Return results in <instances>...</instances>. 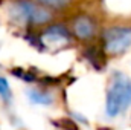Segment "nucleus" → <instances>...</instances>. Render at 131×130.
Instances as JSON below:
<instances>
[{"mask_svg":"<svg viewBox=\"0 0 131 130\" xmlns=\"http://www.w3.org/2000/svg\"><path fill=\"white\" fill-rule=\"evenodd\" d=\"M131 106V80L122 72H116L111 77L110 86L107 89L105 112L108 116L114 118L124 113Z\"/></svg>","mask_w":131,"mask_h":130,"instance_id":"nucleus-1","label":"nucleus"},{"mask_svg":"<svg viewBox=\"0 0 131 130\" xmlns=\"http://www.w3.org/2000/svg\"><path fill=\"white\" fill-rule=\"evenodd\" d=\"M12 15L23 22V23H31V25H46L50 20V12L47 8H44L40 3H34L29 0H18L12 5L11 8Z\"/></svg>","mask_w":131,"mask_h":130,"instance_id":"nucleus-2","label":"nucleus"},{"mask_svg":"<svg viewBox=\"0 0 131 130\" xmlns=\"http://www.w3.org/2000/svg\"><path fill=\"white\" fill-rule=\"evenodd\" d=\"M104 49L110 55H119L131 46V28H110L102 35Z\"/></svg>","mask_w":131,"mask_h":130,"instance_id":"nucleus-3","label":"nucleus"},{"mask_svg":"<svg viewBox=\"0 0 131 130\" xmlns=\"http://www.w3.org/2000/svg\"><path fill=\"white\" fill-rule=\"evenodd\" d=\"M72 34L79 40H90L96 34V23L89 15H78L72 23Z\"/></svg>","mask_w":131,"mask_h":130,"instance_id":"nucleus-4","label":"nucleus"},{"mask_svg":"<svg viewBox=\"0 0 131 130\" xmlns=\"http://www.w3.org/2000/svg\"><path fill=\"white\" fill-rule=\"evenodd\" d=\"M41 38L46 44H61V43L69 41L70 35L63 26H50L44 31Z\"/></svg>","mask_w":131,"mask_h":130,"instance_id":"nucleus-5","label":"nucleus"},{"mask_svg":"<svg viewBox=\"0 0 131 130\" xmlns=\"http://www.w3.org/2000/svg\"><path fill=\"white\" fill-rule=\"evenodd\" d=\"M29 97H31V99H32L34 103H37V104H44V106H47V104H50V103L53 101V98L50 97L47 92L32 90V92H29Z\"/></svg>","mask_w":131,"mask_h":130,"instance_id":"nucleus-6","label":"nucleus"},{"mask_svg":"<svg viewBox=\"0 0 131 130\" xmlns=\"http://www.w3.org/2000/svg\"><path fill=\"white\" fill-rule=\"evenodd\" d=\"M85 55H87L89 61H92V64L95 66L96 69H101V67L104 66V57L101 55L99 51H96V49H90V51L85 52Z\"/></svg>","mask_w":131,"mask_h":130,"instance_id":"nucleus-7","label":"nucleus"},{"mask_svg":"<svg viewBox=\"0 0 131 130\" xmlns=\"http://www.w3.org/2000/svg\"><path fill=\"white\" fill-rule=\"evenodd\" d=\"M37 2L44 8H50V9H63L70 3V0H37Z\"/></svg>","mask_w":131,"mask_h":130,"instance_id":"nucleus-8","label":"nucleus"},{"mask_svg":"<svg viewBox=\"0 0 131 130\" xmlns=\"http://www.w3.org/2000/svg\"><path fill=\"white\" fill-rule=\"evenodd\" d=\"M11 95V90H9V86H8V81L5 80V78H2L0 77V97L2 98H9Z\"/></svg>","mask_w":131,"mask_h":130,"instance_id":"nucleus-9","label":"nucleus"},{"mask_svg":"<svg viewBox=\"0 0 131 130\" xmlns=\"http://www.w3.org/2000/svg\"><path fill=\"white\" fill-rule=\"evenodd\" d=\"M58 126H60L63 130H78V127L75 126V123H73V121H70V119H67V118L61 119V121L58 123Z\"/></svg>","mask_w":131,"mask_h":130,"instance_id":"nucleus-10","label":"nucleus"},{"mask_svg":"<svg viewBox=\"0 0 131 130\" xmlns=\"http://www.w3.org/2000/svg\"><path fill=\"white\" fill-rule=\"evenodd\" d=\"M99 130H111V129H99Z\"/></svg>","mask_w":131,"mask_h":130,"instance_id":"nucleus-11","label":"nucleus"}]
</instances>
